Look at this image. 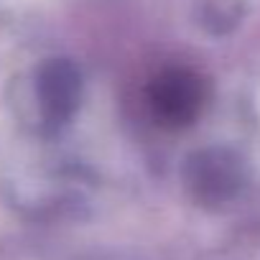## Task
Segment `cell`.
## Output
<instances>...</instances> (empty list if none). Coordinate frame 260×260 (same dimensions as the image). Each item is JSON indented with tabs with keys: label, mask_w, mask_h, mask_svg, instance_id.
<instances>
[{
	"label": "cell",
	"mask_w": 260,
	"mask_h": 260,
	"mask_svg": "<svg viewBox=\"0 0 260 260\" xmlns=\"http://www.w3.org/2000/svg\"><path fill=\"white\" fill-rule=\"evenodd\" d=\"M209 97L207 82L189 67H169L151 79L148 105L164 127H189L204 110Z\"/></svg>",
	"instance_id": "obj_1"
},
{
	"label": "cell",
	"mask_w": 260,
	"mask_h": 260,
	"mask_svg": "<svg viewBox=\"0 0 260 260\" xmlns=\"http://www.w3.org/2000/svg\"><path fill=\"white\" fill-rule=\"evenodd\" d=\"M36 94L46 122L61 125L69 120L82 97V77L77 67L67 59H51L39 69Z\"/></svg>",
	"instance_id": "obj_2"
}]
</instances>
